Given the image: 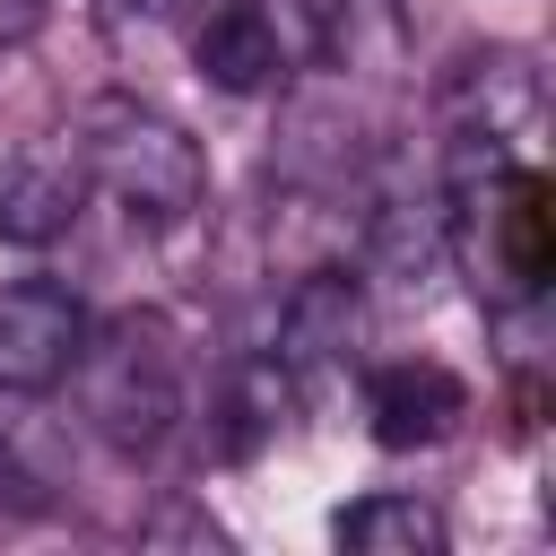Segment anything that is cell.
I'll return each instance as SVG.
<instances>
[{"label": "cell", "instance_id": "obj_1", "mask_svg": "<svg viewBox=\"0 0 556 556\" xmlns=\"http://www.w3.org/2000/svg\"><path fill=\"white\" fill-rule=\"evenodd\" d=\"M443 252L469 269L478 304H539L556 269V191L530 156L443 148Z\"/></svg>", "mask_w": 556, "mask_h": 556}, {"label": "cell", "instance_id": "obj_2", "mask_svg": "<svg viewBox=\"0 0 556 556\" xmlns=\"http://www.w3.org/2000/svg\"><path fill=\"white\" fill-rule=\"evenodd\" d=\"M78 400H87V426L122 452V460H156L182 426V400H191V365H182V330L165 313H122L104 330H87L78 348Z\"/></svg>", "mask_w": 556, "mask_h": 556}, {"label": "cell", "instance_id": "obj_3", "mask_svg": "<svg viewBox=\"0 0 556 556\" xmlns=\"http://www.w3.org/2000/svg\"><path fill=\"white\" fill-rule=\"evenodd\" d=\"M78 165H87V191H104L130 226H182L200 200H208V156L200 139L139 104V96H96L78 113Z\"/></svg>", "mask_w": 556, "mask_h": 556}, {"label": "cell", "instance_id": "obj_4", "mask_svg": "<svg viewBox=\"0 0 556 556\" xmlns=\"http://www.w3.org/2000/svg\"><path fill=\"white\" fill-rule=\"evenodd\" d=\"M530 130H539V61L530 52L486 43L443 78V148L530 156Z\"/></svg>", "mask_w": 556, "mask_h": 556}, {"label": "cell", "instance_id": "obj_5", "mask_svg": "<svg viewBox=\"0 0 556 556\" xmlns=\"http://www.w3.org/2000/svg\"><path fill=\"white\" fill-rule=\"evenodd\" d=\"M78 348H87V313H78L70 287H52V278L0 287V391L9 400L61 391L70 365H78Z\"/></svg>", "mask_w": 556, "mask_h": 556}, {"label": "cell", "instance_id": "obj_6", "mask_svg": "<svg viewBox=\"0 0 556 556\" xmlns=\"http://www.w3.org/2000/svg\"><path fill=\"white\" fill-rule=\"evenodd\" d=\"M460 417H469V382L443 356H391L365 374V426L382 452H426L460 434Z\"/></svg>", "mask_w": 556, "mask_h": 556}, {"label": "cell", "instance_id": "obj_7", "mask_svg": "<svg viewBox=\"0 0 556 556\" xmlns=\"http://www.w3.org/2000/svg\"><path fill=\"white\" fill-rule=\"evenodd\" d=\"M78 208H87L78 148H17V156H0V243L43 252V243H61L78 226Z\"/></svg>", "mask_w": 556, "mask_h": 556}, {"label": "cell", "instance_id": "obj_8", "mask_svg": "<svg viewBox=\"0 0 556 556\" xmlns=\"http://www.w3.org/2000/svg\"><path fill=\"white\" fill-rule=\"evenodd\" d=\"M356 330H365L356 278H348V269H304V278L287 287V304H278V374L304 382V374L339 365V356L356 348Z\"/></svg>", "mask_w": 556, "mask_h": 556}, {"label": "cell", "instance_id": "obj_9", "mask_svg": "<svg viewBox=\"0 0 556 556\" xmlns=\"http://www.w3.org/2000/svg\"><path fill=\"white\" fill-rule=\"evenodd\" d=\"M191 61H200V78L217 96H261V87L287 78V35H278V17L261 0H217L200 17V35H191Z\"/></svg>", "mask_w": 556, "mask_h": 556}, {"label": "cell", "instance_id": "obj_10", "mask_svg": "<svg viewBox=\"0 0 556 556\" xmlns=\"http://www.w3.org/2000/svg\"><path fill=\"white\" fill-rule=\"evenodd\" d=\"M330 539L339 547H356V556H443V513L426 504V495H356L339 521H330Z\"/></svg>", "mask_w": 556, "mask_h": 556}, {"label": "cell", "instance_id": "obj_11", "mask_svg": "<svg viewBox=\"0 0 556 556\" xmlns=\"http://www.w3.org/2000/svg\"><path fill=\"white\" fill-rule=\"evenodd\" d=\"M287 9L304 17V35H313V43H330V35H339V17H348L356 0H287Z\"/></svg>", "mask_w": 556, "mask_h": 556}, {"label": "cell", "instance_id": "obj_12", "mask_svg": "<svg viewBox=\"0 0 556 556\" xmlns=\"http://www.w3.org/2000/svg\"><path fill=\"white\" fill-rule=\"evenodd\" d=\"M148 539H208V547H217V521H208V513H156Z\"/></svg>", "mask_w": 556, "mask_h": 556}, {"label": "cell", "instance_id": "obj_13", "mask_svg": "<svg viewBox=\"0 0 556 556\" xmlns=\"http://www.w3.org/2000/svg\"><path fill=\"white\" fill-rule=\"evenodd\" d=\"M43 26V0H0V43H26Z\"/></svg>", "mask_w": 556, "mask_h": 556}, {"label": "cell", "instance_id": "obj_14", "mask_svg": "<svg viewBox=\"0 0 556 556\" xmlns=\"http://www.w3.org/2000/svg\"><path fill=\"white\" fill-rule=\"evenodd\" d=\"M174 0H104V26H130V17H165Z\"/></svg>", "mask_w": 556, "mask_h": 556}]
</instances>
